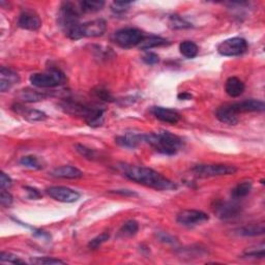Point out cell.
<instances>
[{"label": "cell", "mask_w": 265, "mask_h": 265, "mask_svg": "<svg viewBox=\"0 0 265 265\" xmlns=\"http://www.w3.org/2000/svg\"><path fill=\"white\" fill-rule=\"evenodd\" d=\"M118 169L128 179L158 191H170L177 188L176 183L154 169L143 166L128 165V164H122L118 166Z\"/></svg>", "instance_id": "cell-1"}, {"label": "cell", "mask_w": 265, "mask_h": 265, "mask_svg": "<svg viewBox=\"0 0 265 265\" xmlns=\"http://www.w3.org/2000/svg\"><path fill=\"white\" fill-rule=\"evenodd\" d=\"M59 106L68 114L83 118L89 127L98 128L104 123L105 110L97 106L83 104L72 98H65Z\"/></svg>", "instance_id": "cell-2"}, {"label": "cell", "mask_w": 265, "mask_h": 265, "mask_svg": "<svg viewBox=\"0 0 265 265\" xmlns=\"http://www.w3.org/2000/svg\"><path fill=\"white\" fill-rule=\"evenodd\" d=\"M144 143L149 144L158 153L167 156L176 155L183 146L181 138L167 131L144 134Z\"/></svg>", "instance_id": "cell-3"}, {"label": "cell", "mask_w": 265, "mask_h": 265, "mask_svg": "<svg viewBox=\"0 0 265 265\" xmlns=\"http://www.w3.org/2000/svg\"><path fill=\"white\" fill-rule=\"evenodd\" d=\"M29 81L37 88H55L65 84L66 76L60 70L52 68L43 73L32 74Z\"/></svg>", "instance_id": "cell-4"}, {"label": "cell", "mask_w": 265, "mask_h": 265, "mask_svg": "<svg viewBox=\"0 0 265 265\" xmlns=\"http://www.w3.org/2000/svg\"><path fill=\"white\" fill-rule=\"evenodd\" d=\"M106 29V21L103 19H96L86 23H80L68 37L73 41H78L83 37H98L105 33Z\"/></svg>", "instance_id": "cell-5"}, {"label": "cell", "mask_w": 265, "mask_h": 265, "mask_svg": "<svg viewBox=\"0 0 265 265\" xmlns=\"http://www.w3.org/2000/svg\"><path fill=\"white\" fill-rule=\"evenodd\" d=\"M192 172L199 177H214V176L232 175L237 172V168L227 164H200L192 168Z\"/></svg>", "instance_id": "cell-6"}, {"label": "cell", "mask_w": 265, "mask_h": 265, "mask_svg": "<svg viewBox=\"0 0 265 265\" xmlns=\"http://www.w3.org/2000/svg\"><path fill=\"white\" fill-rule=\"evenodd\" d=\"M143 39V32L140 29L133 27L119 29L113 34V41H114V43L124 49L138 47Z\"/></svg>", "instance_id": "cell-7"}, {"label": "cell", "mask_w": 265, "mask_h": 265, "mask_svg": "<svg viewBox=\"0 0 265 265\" xmlns=\"http://www.w3.org/2000/svg\"><path fill=\"white\" fill-rule=\"evenodd\" d=\"M248 49V43L243 37H231L223 41L218 46V52L223 56H239L244 54Z\"/></svg>", "instance_id": "cell-8"}, {"label": "cell", "mask_w": 265, "mask_h": 265, "mask_svg": "<svg viewBox=\"0 0 265 265\" xmlns=\"http://www.w3.org/2000/svg\"><path fill=\"white\" fill-rule=\"evenodd\" d=\"M213 211L222 220H230L238 217L242 212V205L235 201H222L214 202Z\"/></svg>", "instance_id": "cell-9"}, {"label": "cell", "mask_w": 265, "mask_h": 265, "mask_svg": "<svg viewBox=\"0 0 265 265\" xmlns=\"http://www.w3.org/2000/svg\"><path fill=\"white\" fill-rule=\"evenodd\" d=\"M208 220L209 216L207 213L197 209L182 210L177 214V217H176L177 223L184 227H195L207 222Z\"/></svg>", "instance_id": "cell-10"}, {"label": "cell", "mask_w": 265, "mask_h": 265, "mask_svg": "<svg viewBox=\"0 0 265 265\" xmlns=\"http://www.w3.org/2000/svg\"><path fill=\"white\" fill-rule=\"evenodd\" d=\"M46 193L52 199L62 203H74L81 197L80 193L67 186H50L46 188Z\"/></svg>", "instance_id": "cell-11"}, {"label": "cell", "mask_w": 265, "mask_h": 265, "mask_svg": "<svg viewBox=\"0 0 265 265\" xmlns=\"http://www.w3.org/2000/svg\"><path fill=\"white\" fill-rule=\"evenodd\" d=\"M18 25L22 29L36 31L42 27V20L35 11L24 9L19 16Z\"/></svg>", "instance_id": "cell-12"}, {"label": "cell", "mask_w": 265, "mask_h": 265, "mask_svg": "<svg viewBox=\"0 0 265 265\" xmlns=\"http://www.w3.org/2000/svg\"><path fill=\"white\" fill-rule=\"evenodd\" d=\"M150 111L151 113H153V115L162 122H166L169 124H176L180 120V114L174 109L155 106L151 108Z\"/></svg>", "instance_id": "cell-13"}, {"label": "cell", "mask_w": 265, "mask_h": 265, "mask_svg": "<svg viewBox=\"0 0 265 265\" xmlns=\"http://www.w3.org/2000/svg\"><path fill=\"white\" fill-rule=\"evenodd\" d=\"M20 82V76L10 69L1 67L0 69V91L5 92Z\"/></svg>", "instance_id": "cell-14"}, {"label": "cell", "mask_w": 265, "mask_h": 265, "mask_svg": "<svg viewBox=\"0 0 265 265\" xmlns=\"http://www.w3.org/2000/svg\"><path fill=\"white\" fill-rule=\"evenodd\" d=\"M232 109L236 114L239 113H248V112H263L265 109V105L262 100L259 99H246L243 102L230 104Z\"/></svg>", "instance_id": "cell-15"}, {"label": "cell", "mask_w": 265, "mask_h": 265, "mask_svg": "<svg viewBox=\"0 0 265 265\" xmlns=\"http://www.w3.org/2000/svg\"><path fill=\"white\" fill-rule=\"evenodd\" d=\"M11 109L28 121H44L47 119L46 113L39 111V110H35V109L24 107L23 105L18 104V103L12 105Z\"/></svg>", "instance_id": "cell-16"}, {"label": "cell", "mask_w": 265, "mask_h": 265, "mask_svg": "<svg viewBox=\"0 0 265 265\" xmlns=\"http://www.w3.org/2000/svg\"><path fill=\"white\" fill-rule=\"evenodd\" d=\"M115 142L124 148H136L139 144L144 142V134L127 133L115 138Z\"/></svg>", "instance_id": "cell-17"}, {"label": "cell", "mask_w": 265, "mask_h": 265, "mask_svg": "<svg viewBox=\"0 0 265 265\" xmlns=\"http://www.w3.org/2000/svg\"><path fill=\"white\" fill-rule=\"evenodd\" d=\"M51 176L55 178H64V179H79L83 177V172L78 168L67 165L55 168L51 172Z\"/></svg>", "instance_id": "cell-18"}, {"label": "cell", "mask_w": 265, "mask_h": 265, "mask_svg": "<svg viewBox=\"0 0 265 265\" xmlns=\"http://www.w3.org/2000/svg\"><path fill=\"white\" fill-rule=\"evenodd\" d=\"M216 116L222 123H225V124L235 125L238 123V114H236V113L234 112L230 104L220 107L217 110Z\"/></svg>", "instance_id": "cell-19"}, {"label": "cell", "mask_w": 265, "mask_h": 265, "mask_svg": "<svg viewBox=\"0 0 265 265\" xmlns=\"http://www.w3.org/2000/svg\"><path fill=\"white\" fill-rule=\"evenodd\" d=\"M245 88L244 82L237 77H230L225 84V91L231 97L241 96L245 91Z\"/></svg>", "instance_id": "cell-20"}, {"label": "cell", "mask_w": 265, "mask_h": 265, "mask_svg": "<svg viewBox=\"0 0 265 265\" xmlns=\"http://www.w3.org/2000/svg\"><path fill=\"white\" fill-rule=\"evenodd\" d=\"M48 96H49V94H47L45 92L30 89V88H25V89L20 90V92L18 94V97L22 100V102H25V103L41 102V100H44Z\"/></svg>", "instance_id": "cell-21"}, {"label": "cell", "mask_w": 265, "mask_h": 265, "mask_svg": "<svg viewBox=\"0 0 265 265\" xmlns=\"http://www.w3.org/2000/svg\"><path fill=\"white\" fill-rule=\"evenodd\" d=\"M265 232L264 223H257V224H249L247 226L241 227L236 230V233L241 236H258L262 235Z\"/></svg>", "instance_id": "cell-22"}, {"label": "cell", "mask_w": 265, "mask_h": 265, "mask_svg": "<svg viewBox=\"0 0 265 265\" xmlns=\"http://www.w3.org/2000/svg\"><path fill=\"white\" fill-rule=\"evenodd\" d=\"M253 187V182L252 180H243L239 181L231 191V197L234 200H239L247 197Z\"/></svg>", "instance_id": "cell-23"}, {"label": "cell", "mask_w": 265, "mask_h": 265, "mask_svg": "<svg viewBox=\"0 0 265 265\" xmlns=\"http://www.w3.org/2000/svg\"><path fill=\"white\" fill-rule=\"evenodd\" d=\"M168 41L166 39H164V37L161 36H157V35H149V36H144V39L142 40V42L140 43V45L138 46V48L140 50H150L153 48H157V47H162V46H165L168 45Z\"/></svg>", "instance_id": "cell-24"}, {"label": "cell", "mask_w": 265, "mask_h": 265, "mask_svg": "<svg viewBox=\"0 0 265 265\" xmlns=\"http://www.w3.org/2000/svg\"><path fill=\"white\" fill-rule=\"evenodd\" d=\"M81 14H89L102 10L105 6L104 1H96V0H84L78 3Z\"/></svg>", "instance_id": "cell-25"}, {"label": "cell", "mask_w": 265, "mask_h": 265, "mask_svg": "<svg viewBox=\"0 0 265 265\" xmlns=\"http://www.w3.org/2000/svg\"><path fill=\"white\" fill-rule=\"evenodd\" d=\"M139 231V223L135 220H130L125 222L118 231L119 237H132L136 235Z\"/></svg>", "instance_id": "cell-26"}, {"label": "cell", "mask_w": 265, "mask_h": 265, "mask_svg": "<svg viewBox=\"0 0 265 265\" xmlns=\"http://www.w3.org/2000/svg\"><path fill=\"white\" fill-rule=\"evenodd\" d=\"M180 53L186 58H195L198 55V46L191 41H184L179 45Z\"/></svg>", "instance_id": "cell-27"}, {"label": "cell", "mask_w": 265, "mask_h": 265, "mask_svg": "<svg viewBox=\"0 0 265 265\" xmlns=\"http://www.w3.org/2000/svg\"><path fill=\"white\" fill-rule=\"evenodd\" d=\"M20 164L23 167L31 169V170L42 169V164H41L40 160L34 156H25V157L21 158Z\"/></svg>", "instance_id": "cell-28"}, {"label": "cell", "mask_w": 265, "mask_h": 265, "mask_svg": "<svg viewBox=\"0 0 265 265\" xmlns=\"http://www.w3.org/2000/svg\"><path fill=\"white\" fill-rule=\"evenodd\" d=\"M75 148H76V150H77L78 154H80L83 158H85L87 160L95 161L98 159L97 153L92 148H89V147H87V146L82 145V144H76Z\"/></svg>", "instance_id": "cell-29"}, {"label": "cell", "mask_w": 265, "mask_h": 265, "mask_svg": "<svg viewBox=\"0 0 265 265\" xmlns=\"http://www.w3.org/2000/svg\"><path fill=\"white\" fill-rule=\"evenodd\" d=\"M169 25H170V27L173 29H187V28L192 27V24L186 22L184 19H182L181 17L177 15L170 17Z\"/></svg>", "instance_id": "cell-30"}, {"label": "cell", "mask_w": 265, "mask_h": 265, "mask_svg": "<svg viewBox=\"0 0 265 265\" xmlns=\"http://www.w3.org/2000/svg\"><path fill=\"white\" fill-rule=\"evenodd\" d=\"M264 244H261L260 246L253 247V248H248L244 252V257L247 258H264Z\"/></svg>", "instance_id": "cell-31"}, {"label": "cell", "mask_w": 265, "mask_h": 265, "mask_svg": "<svg viewBox=\"0 0 265 265\" xmlns=\"http://www.w3.org/2000/svg\"><path fill=\"white\" fill-rule=\"evenodd\" d=\"M92 92L95 95V97L99 98L100 100H103V102L112 103V102H114V100H115V98L113 97L111 92L108 91L107 89H105V88H103V87L94 88V89L92 90Z\"/></svg>", "instance_id": "cell-32"}, {"label": "cell", "mask_w": 265, "mask_h": 265, "mask_svg": "<svg viewBox=\"0 0 265 265\" xmlns=\"http://www.w3.org/2000/svg\"><path fill=\"white\" fill-rule=\"evenodd\" d=\"M109 238H110V233L108 231L103 232L102 234L97 235L96 237H94L89 243H88V248H89L90 250H96L104 243H106Z\"/></svg>", "instance_id": "cell-33"}, {"label": "cell", "mask_w": 265, "mask_h": 265, "mask_svg": "<svg viewBox=\"0 0 265 265\" xmlns=\"http://www.w3.org/2000/svg\"><path fill=\"white\" fill-rule=\"evenodd\" d=\"M31 263L36 265H56V264H65L66 262L60 259L50 258V257H36L31 260Z\"/></svg>", "instance_id": "cell-34"}, {"label": "cell", "mask_w": 265, "mask_h": 265, "mask_svg": "<svg viewBox=\"0 0 265 265\" xmlns=\"http://www.w3.org/2000/svg\"><path fill=\"white\" fill-rule=\"evenodd\" d=\"M0 261L8 262V263H12V264H26V262L20 259L18 256L14 255V254H10V253H6V252H2V253L0 254Z\"/></svg>", "instance_id": "cell-35"}, {"label": "cell", "mask_w": 265, "mask_h": 265, "mask_svg": "<svg viewBox=\"0 0 265 265\" xmlns=\"http://www.w3.org/2000/svg\"><path fill=\"white\" fill-rule=\"evenodd\" d=\"M132 5V2L129 1H114L112 3V10L116 12V14H123L127 11L130 6Z\"/></svg>", "instance_id": "cell-36"}, {"label": "cell", "mask_w": 265, "mask_h": 265, "mask_svg": "<svg viewBox=\"0 0 265 265\" xmlns=\"http://www.w3.org/2000/svg\"><path fill=\"white\" fill-rule=\"evenodd\" d=\"M12 196L6 191L4 188H1V192H0V203L3 207H9L12 204Z\"/></svg>", "instance_id": "cell-37"}, {"label": "cell", "mask_w": 265, "mask_h": 265, "mask_svg": "<svg viewBox=\"0 0 265 265\" xmlns=\"http://www.w3.org/2000/svg\"><path fill=\"white\" fill-rule=\"evenodd\" d=\"M142 60L148 66H155L160 62V57L158 54L154 52H147L143 57Z\"/></svg>", "instance_id": "cell-38"}, {"label": "cell", "mask_w": 265, "mask_h": 265, "mask_svg": "<svg viewBox=\"0 0 265 265\" xmlns=\"http://www.w3.org/2000/svg\"><path fill=\"white\" fill-rule=\"evenodd\" d=\"M24 190L27 192L28 198L33 199V200H39L42 198V193L37 190L35 187L32 186H24Z\"/></svg>", "instance_id": "cell-39"}, {"label": "cell", "mask_w": 265, "mask_h": 265, "mask_svg": "<svg viewBox=\"0 0 265 265\" xmlns=\"http://www.w3.org/2000/svg\"><path fill=\"white\" fill-rule=\"evenodd\" d=\"M11 185H12V180L10 179L8 175L2 172L1 175H0V186H1V188H4V190H7V188H9Z\"/></svg>", "instance_id": "cell-40"}, {"label": "cell", "mask_w": 265, "mask_h": 265, "mask_svg": "<svg viewBox=\"0 0 265 265\" xmlns=\"http://www.w3.org/2000/svg\"><path fill=\"white\" fill-rule=\"evenodd\" d=\"M159 238H160V241L163 242V243H166V244H174L176 241H175V238L165 232H161L159 233Z\"/></svg>", "instance_id": "cell-41"}, {"label": "cell", "mask_w": 265, "mask_h": 265, "mask_svg": "<svg viewBox=\"0 0 265 265\" xmlns=\"http://www.w3.org/2000/svg\"><path fill=\"white\" fill-rule=\"evenodd\" d=\"M111 193L119 194L122 196H137L136 193H134L133 191H130V190H116V191H112Z\"/></svg>", "instance_id": "cell-42"}, {"label": "cell", "mask_w": 265, "mask_h": 265, "mask_svg": "<svg viewBox=\"0 0 265 265\" xmlns=\"http://www.w3.org/2000/svg\"><path fill=\"white\" fill-rule=\"evenodd\" d=\"M177 97L180 100H188V99H192L193 98V95L191 93H188V92H180L177 95Z\"/></svg>", "instance_id": "cell-43"}]
</instances>
